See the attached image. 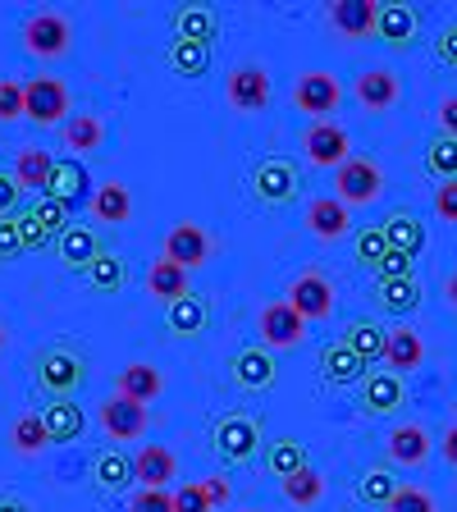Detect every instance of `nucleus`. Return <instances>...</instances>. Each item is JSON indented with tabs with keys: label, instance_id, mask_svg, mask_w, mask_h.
<instances>
[{
	"label": "nucleus",
	"instance_id": "nucleus-1",
	"mask_svg": "<svg viewBox=\"0 0 457 512\" xmlns=\"http://www.w3.org/2000/svg\"><path fill=\"white\" fill-rule=\"evenodd\" d=\"M32 371H37V384L55 398H69L78 384L87 380L83 352H74L69 343H51V348H42L37 357H32Z\"/></svg>",
	"mask_w": 457,
	"mask_h": 512
},
{
	"label": "nucleus",
	"instance_id": "nucleus-2",
	"mask_svg": "<svg viewBox=\"0 0 457 512\" xmlns=\"http://www.w3.org/2000/svg\"><path fill=\"white\" fill-rule=\"evenodd\" d=\"M211 448L224 462H252L256 448H261V416H247V412L220 416L211 430Z\"/></svg>",
	"mask_w": 457,
	"mask_h": 512
},
{
	"label": "nucleus",
	"instance_id": "nucleus-3",
	"mask_svg": "<svg viewBox=\"0 0 457 512\" xmlns=\"http://www.w3.org/2000/svg\"><path fill=\"white\" fill-rule=\"evenodd\" d=\"M334 197L343 206H371L384 197V170L366 156H352L348 165L334 170Z\"/></svg>",
	"mask_w": 457,
	"mask_h": 512
},
{
	"label": "nucleus",
	"instance_id": "nucleus-4",
	"mask_svg": "<svg viewBox=\"0 0 457 512\" xmlns=\"http://www.w3.org/2000/svg\"><path fill=\"white\" fill-rule=\"evenodd\" d=\"M302 188V174L293 160L284 156H266V160H256V170H252V192H256V202H266V206H284L293 202Z\"/></svg>",
	"mask_w": 457,
	"mask_h": 512
},
{
	"label": "nucleus",
	"instance_id": "nucleus-5",
	"mask_svg": "<svg viewBox=\"0 0 457 512\" xmlns=\"http://www.w3.org/2000/svg\"><path fill=\"white\" fill-rule=\"evenodd\" d=\"M23 115L32 124H64L69 115V87L51 74H37L23 83Z\"/></svg>",
	"mask_w": 457,
	"mask_h": 512
},
{
	"label": "nucleus",
	"instance_id": "nucleus-6",
	"mask_svg": "<svg viewBox=\"0 0 457 512\" xmlns=\"http://www.w3.org/2000/svg\"><path fill=\"white\" fill-rule=\"evenodd\" d=\"M69 42H74L69 19L55 10L32 14V19L23 23V46H28V55H37V60H60V55H69Z\"/></svg>",
	"mask_w": 457,
	"mask_h": 512
},
{
	"label": "nucleus",
	"instance_id": "nucleus-7",
	"mask_svg": "<svg viewBox=\"0 0 457 512\" xmlns=\"http://www.w3.org/2000/svg\"><path fill=\"white\" fill-rule=\"evenodd\" d=\"M224 96L229 106L243 110V115H261L270 106V74L261 64H234L229 78H224Z\"/></svg>",
	"mask_w": 457,
	"mask_h": 512
},
{
	"label": "nucleus",
	"instance_id": "nucleus-8",
	"mask_svg": "<svg viewBox=\"0 0 457 512\" xmlns=\"http://www.w3.org/2000/svg\"><path fill=\"white\" fill-rule=\"evenodd\" d=\"M302 151H307V160L316 165V170H339V165H348V133H343L334 119H316V124L307 128V138H302Z\"/></svg>",
	"mask_w": 457,
	"mask_h": 512
},
{
	"label": "nucleus",
	"instance_id": "nucleus-9",
	"mask_svg": "<svg viewBox=\"0 0 457 512\" xmlns=\"http://www.w3.org/2000/svg\"><path fill=\"white\" fill-rule=\"evenodd\" d=\"M92 174H87V165L78 156L69 160H55L51 170V183H46L42 197H55L60 206H69V211H78V206H92Z\"/></svg>",
	"mask_w": 457,
	"mask_h": 512
},
{
	"label": "nucleus",
	"instance_id": "nucleus-10",
	"mask_svg": "<svg viewBox=\"0 0 457 512\" xmlns=\"http://www.w3.org/2000/svg\"><path fill=\"white\" fill-rule=\"evenodd\" d=\"M256 334H261V348H298L307 339V320L293 311V302H270L256 320Z\"/></svg>",
	"mask_w": 457,
	"mask_h": 512
},
{
	"label": "nucleus",
	"instance_id": "nucleus-11",
	"mask_svg": "<svg viewBox=\"0 0 457 512\" xmlns=\"http://www.w3.org/2000/svg\"><path fill=\"white\" fill-rule=\"evenodd\" d=\"M339 101H343V87H339V78L325 74V69L302 74L298 87H293V106H298L302 115L325 119V115H334V110H339Z\"/></svg>",
	"mask_w": 457,
	"mask_h": 512
},
{
	"label": "nucleus",
	"instance_id": "nucleus-12",
	"mask_svg": "<svg viewBox=\"0 0 457 512\" xmlns=\"http://www.w3.org/2000/svg\"><path fill=\"white\" fill-rule=\"evenodd\" d=\"M288 302H293V311H298L302 320H325L334 311V284L320 270H302L298 279H293V288H288Z\"/></svg>",
	"mask_w": 457,
	"mask_h": 512
},
{
	"label": "nucleus",
	"instance_id": "nucleus-13",
	"mask_svg": "<svg viewBox=\"0 0 457 512\" xmlns=\"http://www.w3.org/2000/svg\"><path fill=\"white\" fill-rule=\"evenodd\" d=\"M211 234H206L202 224H192V220H179L170 229V234H165V256H170V261H179L183 270H197V266H206V261H211Z\"/></svg>",
	"mask_w": 457,
	"mask_h": 512
},
{
	"label": "nucleus",
	"instance_id": "nucleus-14",
	"mask_svg": "<svg viewBox=\"0 0 457 512\" xmlns=\"http://www.w3.org/2000/svg\"><path fill=\"white\" fill-rule=\"evenodd\" d=\"M96 421H101V430H106L110 439H142V430H147V407L124 394H110L106 403H101V412H96Z\"/></svg>",
	"mask_w": 457,
	"mask_h": 512
},
{
	"label": "nucleus",
	"instance_id": "nucleus-15",
	"mask_svg": "<svg viewBox=\"0 0 457 512\" xmlns=\"http://www.w3.org/2000/svg\"><path fill=\"white\" fill-rule=\"evenodd\" d=\"M375 23H380V0H334L330 5V28L339 37L362 42V37L375 32Z\"/></svg>",
	"mask_w": 457,
	"mask_h": 512
},
{
	"label": "nucleus",
	"instance_id": "nucleus-16",
	"mask_svg": "<svg viewBox=\"0 0 457 512\" xmlns=\"http://www.w3.org/2000/svg\"><path fill=\"white\" fill-rule=\"evenodd\" d=\"M229 371H234L238 389L256 394V389H270V384H275L279 366H275V357H270V348H256V343H252V348H238V352H234Z\"/></svg>",
	"mask_w": 457,
	"mask_h": 512
},
{
	"label": "nucleus",
	"instance_id": "nucleus-17",
	"mask_svg": "<svg viewBox=\"0 0 457 512\" xmlns=\"http://www.w3.org/2000/svg\"><path fill=\"white\" fill-rule=\"evenodd\" d=\"M307 229L320 243H339L352 229V206H343L339 197H316V202H307Z\"/></svg>",
	"mask_w": 457,
	"mask_h": 512
},
{
	"label": "nucleus",
	"instance_id": "nucleus-18",
	"mask_svg": "<svg viewBox=\"0 0 457 512\" xmlns=\"http://www.w3.org/2000/svg\"><path fill=\"white\" fill-rule=\"evenodd\" d=\"M170 28H174V42H197V46H211L220 37V14L211 5H179L170 14Z\"/></svg>",
	"mask_w": 457,
	"mask_h": 512
},
{
	"label": "nucleus",
	"instance_id": "nucleus-19",
	"mask_svg": "<svg viewBox=\"0 0 457 512\" xmlns=\"http://www.w3.org/2000/svg\"><path fill=\"white\" fill-rule=\"evenodd\" d=\"M174 471H179V462H174L170 448L142 444L138 453H133V480H138L142 490H170Z\"/></svg>",
	"mask_w": 457,
	"mask_h": 512
},
{
	"label": "nucleus",
	"instance_id": "nucleus-20",
	"mask_svg": "<svg viewBox=\"0 0 457 512\" xmlns=\"http://www.w3.org/2000/svg\"><path fill=\"white\" fill-rule=\"evenodd\" d=\"M403 375L394 371H371L362 380V412L366 416H389L403 407Z\"/></svg>",
	"mask_w": 457,
	"mask_h": 512
},
{
	"label": "nucleus",
	"instance_id": "nucleus-21",
	"mask_svg": "<svg viewBox=\"0 0 457 512\" xmlns=\"http://www.w3.org/2000/svg\"><path fill=\"white\" fill-rule=\"evenodd\" d=\"M375 32H380V37L394 46V51H407V46L416 42V32H421V19H416L412 5H403V0H389V5H380V23H375Z\"/></svg>",
	"mask_w": 457,
	"mask_h": 512
},
{
	"label": "nucleus",
	"instance_id": "nucleus-22",
	"mask_svg": "<svg viewBox=\"0 0 457 512\" xmlns=\"http://www.w3.org/2000/svg\"><path fill=\"white\" fill-rule=\"evenodd\" d=\"M384 362H389V371H416V366L426 362V339H421V330H412V325H394L389 330V343H384Z\"/></svg>",
	"mask_w": 457,
	"mask_h": 512
},
{
	"label": "nucleus",
	"instance_id": "nucleus-23",
	"mask_svg": "<svg viewBox=\"0 0 457 512\" xmlns=\"http://www.w3.org/2000/svg\"><path fill=\"white\" fill-rule=\"evenodd\" d=\"M320 380L325 384H357V380H366V362L343 339L325 343V348H320Z\"/></svg>",
	"mask_w": 457,
	"mask_h": 512
},
{
	"label": "nucleus",
	"instance_id": "nucleus-24",
	"mask_svg": "<svg viewBox=\"0 0 457 512\" xmlns=\"http://www.w3.org/2000/svg\"><path fill=\"white\" fill-rule=\"evenodd\" d=\"M128 480H133V458L119 453V448H101L92 458V485L96 494H124Z\"/></svg>",
	"mask_w": 457,
	"mask_h": 512
},
{
	"label": "nucleus",
	"instance_id": "nucleus-25",
	"mask_svg": "<svg viewBox=\"0 0 457 512\" xmlns=\"http://www.w3.org/2000/svg\"><path fill=\"white\" fill-rule=\"evenodd\" d=\"M398 92H403V83H398L394 69H366V74L352 83V96H357L366 110H389L398 101Z\"/></svg>",
	"mask_w": 457,
	"mask_h": 512
},
{
	"label": "nucleus",
	"instance_id": "nucleus-26",
	"mask_svg": "<svg viewBox=\"0 0 457 512\" xmlns=\"http://www.w3.org/2000/svg\"><path fill=\"white\" fill-rule=\"evenodd\" d=\"M42 421H46V430H51V444H74L87 430V416L74 398H51V403L42 407Z\"/></svg>",
	"mask_w": 457,
	"mask_h": 512
},
{
	"label": "nucleus",
	"instance_id": "nucleus-27",
	"mask_svg": "<svg viewBox=\"0 0 457 512\" xmlns=\"http://www.w3.org/2000/svg\"><path fill=\"white\" fill-rule=\"evenodd\" d=\"M119 394L142 403V407H151L160 394H165V375H160L151 362H128L124 371H119Z\"/></svg>",
	"mask_w": 457,
	"mask_h": 512
},
{
	"label": "nucleus",
	"instance_id": "nucleus-28",
	"mask_svg": "<svg viewBox=\"0 0 457 512\" xmlns=\"http://www.w3.org/2000/svg\"><path fill=\"white\" fill-rule=\"evenodd\" d=\"M389 458H394L398 467H421V462L430 458V430L416 426V421L394 426L389 430Z\"/></svg>",
	"mask_w": 457,
	"mask_h": 512
},
{
	"label": "nucleus",
	"instance_id": "nucleus-29",
	"mask_svg": "<svg viewBox=\"0 0 457 512\" xmlns=\"http://www.w3.org/2000/svg\"><path fill=\"white\" fill-rule=\"evenodd\" d=\"M51 170H55V156L42 147H23L19 156H14V183H19V192H46V183H51Z\"/></svg>",
	"mask_w": 457,
	"mask_h": 512
},
{
	"label": "nucleus",
	"instance_id": "nucleus-30",
	"mask_svg": "<svg viewBox=\"0 0 457 512\" xmlns=\"http://www.w3.org/2000/svg\"><path fill=\"white\" fill-rule=\"evenodd\" d=\"M55 247H60L64 266L69 270H92L96 256H101V243H96V234L87 229V224H69L60 238H55Z\"/></svg>",
	"mask_w": 457,
	"mask_h": 512
},
{
	"label": "nucleus",
	"instance_id": "nucleus-31",
	"mask_svg": "<svg viewBox=\"0 0 457 512\" xmlns=\"http://www.w3.org/2000/svg\"><path fill=\"white\" fill-rule=\"evenodd\" d=\"M147 293L151 298H160L165 307H174L179 298H188L192 288H188V270L179 266V261H170V256H160L156 266H151L147 275Z\"/></svg>",
	"mask_w": 457,
	"mask_h": 512
},
{
	"label": "nucleus",
	"instance_id": "nucleus-32",
	"mask_svg": "<svg viewBox=\"0 0 457 512\" xmlns=\"http://www.w3.org/2000/svg\"><path fill=\"white\" fill-rule=\"evenodd\" d=\"M92 215L101 224H124L128 215H133V192H128L119 179H106L92 192Z\"/></svg>",
	"mask_w": 457,
	"mask_h": 512
},
{
	"label": "nucleus",
	"instance_id": "nucleus-33",
	"mask_svg": "<svg viewBox=\"0 0 457 512\" xmlns=\"http://www.w3.org/2000/svg\"><path fill=\"white\" fill-rule=\"evenodd\" d=\"M380 229H384V238H389V247H394V252L416 256L421 247H426V229H421V220H416L412 211H389Z\"/></svg>",
	"mask_w": 457,
	"mask_h": 512
},
{
	"label": "nucleus",
	"instance_id": "nucleus-34",
	"mask_svg": "<svg viewBox=\"0 0 457 512\" xmlns=\"http://www.w3.org/2000/svg\"><path fill=\"white\" fill-rule=\"evenodd\" d=\"M421 284L416 279H380L375 284V302H380V311H394V316H412L416 307H421Z\"/></svg>",
	"mask_w": 457,
	"mask_h": 512
},
{
	"label": "nucleus",
	"instance_id": "nucleus-35",
	"mask_svg": "<svg viewBox=\"0 0 457 512\" xmlns=\"http://www.w3.org/2000/svg\"><path fill=\"white\" fill-rule=\"evenodd\" d=\"M46 444H51V430H46L42 412H23L10 426V448L19 453V458H37Z\"/></svg>",
	"mask_w": 457,
	"mask_h": 512
},
{
	"label": "nucleus",
	"instance_id": "nucleus-36",
	"mask_svg": "<svg viewBox=\"0 0 457 512\" xmlns=\"http://www.w3.org/2000/svg\"><path fill=\"white\" fill-rule=\"evenodd\" d=\"M343 343H348V348L357 352L366 366H371V362H384V343H389V330H380L375 320H352L348 334H343Z\"/></svg>",
	"mask_w": 457,
	"mask_h": 512
},
{
	"label": "nucleus",
	"instance_id": "nucleus-37",
	"mask_svg": "<svg viewBox=\"0 0 457 512\" xmlns=\"http://www.w3.org/2000/svg\"><path fill=\"white\" fill-rule=\"evenodd\" d=\"M60 138H64V147L74 151V156H87V151H96L101 142H106V128H101V119L96 115H74V119H64Z\"/></svg>",
	"mask_w": 457,
	"mask_h": 512
},
{
	"label": "nucleus",
	"instance_id": "nucleus-38",
	"mask_svg": "<svg viewBox=\"0 0 457 512\" xmlns=\"http://www.w3.org/2000/svg\"><path fill=\"white\" fill-rule=\"evenodd\" d=\"M266 467L275 471L279 480H288L293 471L311 467V462H307V448H302L298 439H293V435H279V439H270V444H266Z\"/></svg>",
	"mask_w": 457,
	"mask_h": 512
},
{
	"label": "nucleus",
	"instance_id": "nucleus-39",
	"mask_svg": "<svg viewBox=\"0 0 457 512\" xmlns=\"http://www.w3.org/2000/svg\"><path fill=\"white\" fill-rule=\"evenodd\" d=\"M170 330L179 334V339H197V334L206 330V298L188 293V298L174 302L170 307Z\"/></svg>",
	"mask_w": 457,
	"mask_h": 512
},
{
	"label": "nucleus",
	"instance_id": "nucleus-40",
	"mask_svg": "<svg viewBox=\"0 0 457 512\" xmlns=\"http://www.w3.org/2000/svg\"><path fill=\"white\" fill-rule=\"evenodd\" d=\"M279 490H284V499L293 503V508H311V503L325 494V480H320L316 467H302V471H293L288 480H279Z\"/></svg>",
	"mask_w": 457,
	"mask_h": 512
},
{
	"label": "nucleus",
	"instance_id": "nucleus-41",
	"mask_svg": "<svg viewBox=\"0 0 457 512\" xmlns=\"http://www.w3.org/2000/svg\"><path fill=\"white\" fill-rule=\"evenodd\" d=\"M398 490H403V485L394 480V471H389V467H371V471H362V480H357V499H362V503H380V508H389Z\"/></svg>",
	"mask_w": 457,
	"mask_h": 512
},
{
	"label": "nucleus",
	"instance_id": "nucleus-42",
	"mask_svg": "<svg viewBox=\"0 0 457 512\" xmlns=\"http://www.w3.org/2000/svg\"><path fill=\"white\" fill-rule=\"evenodd\" d=\"M170 69L179 78H202L211 69V46H197V42H174L170 46Z\"/></svg>",
	"mask_w": 457,
	"mask_h": 512
},
{
	"label": "nucleus",
	"instance_id": "nucleus-43",
	"mask_svg": "<svg viewBox=\"0 0 457 512\" xmlns=\"http://www.w3.org/2000/svg\"><path fill=\"white\" fill-rule=\"evenodd\" d=\"M426 170L435 174L439 183L457 179V138H448V133L430 138V147H426Z\"/></svg>",
	"mask_w": 457,
	"mask_h": 512
},
{
	"label": "nucleus",
	"instance_id": "nucleus-44",
	"mask_svg": "<svg viewBox=\"0 0 457 512\" xmlns=\"http://www.w3.org/2000/svg\"><path fill=\"white\" fill-rule=\"evenodd\" d=\"M28 215H32V224H37L46 238H60L64 229L74 224V220H69V206H60L55 197H37V202L28 206Z\"/></svg>",
	"mask_w": 457,
	"mask_h": 512
},
{
	"label": "nucleus",
	"instance_id": "nucleus-45",
	"mask_svg": "<svg viewBox=\"0 0 457 512\" xmlns=\"http://www.w3.org/2000/svg\"><path fill=\"white\" fill-rule=\"evenodd\" d=\"M87 279H92V288H101V293H119V288H124V279H128L124 256L101 252V256H96V266L87 270Z\"/></svg>",
	"mask_w": 457,
	"mask_h": 512
},
{
	"label": "nucleus",
	"instance_id": "nucleus-46",
	"mask_svg": "<svg viewBox=\"0 0 457 512\" xmlns=\"http://www.w3.org/2000/svg\"><path fill=\"white\" fill-rule=\"evenodd\" d=\"M389 256V238H384V229H362L357 234V261L371 270H380V261Z\"/></svg>",
	"mask_w": 457,
	"mask_h": 512
},
{
	"label": "nucleus",
	"instance_id": "nucleus-47",
	"mask_svg": "<svg viewBox=\"0 0 457 512\" xmlns=\"http://www.w3.org/2000/svg\"><path fill=\"white\" fill-rule=\"evenodd\" d=\"M19 252H28V247H23V224H19V215H0V266H10Z\"/></svg>",
	"mask_w": 457,
	"mask_h": 512
},
{
	"label": "nucleus",
	"instance_id": "nucleus-48",
	"mask_svg": "<svg viewBox=\"0 0 457 512\" xmlns=\"http://www.w3.org/2000/svg\"><path fill=\"white\" fill-rule=\"evenodd\" d=\"M14 119H28L23 115V83L0 78V124H14Z\"/></svg>",
	"mask_w": 457,
	"mask_h": 512
},
{
	"label": "nucleus",
	"instance_id": "nucleus-49",
	"mask_svg": "<svg viewBox=\"0 0 457 512\" xmlns=\"http://www.w3.org/2000/svg\"><path fill=\"white\" fill-rule=\"evenodd\" d=\"M384 512H435V499H430L426 490H416V485H403Z\"/></svg>",
	"mask_w": 457,
	"mask_h": 512
},
{
	"label": "nucleus",
	"instance_id": "nucleus-50",
	"mask_svg": "<svg viewBox=\"0 0 457 512\" xmlns=\"http://www.w3.org/2000/svg\"><path fill=\"white\" fill-rule=\"evenodd\" d=\"M128 512H174V494L170 490H138L128 499Z\"/></svg>",
	"mask_w": 457,
	"mask_h": 512
},
{
	"label": "nucleus",
	"instance_id": "nucleus-51",
	"mask_svg": "<svg viewBox=\"0 0 457 512\" xmlns=\"http://www.w3.org/2000/svg\"><path fill=\"white\" fill-rule=\"evenodd\" d=\"M174 512H211V499L202 485H183V490H174Z\"/></svg>",
	"mask_w": 457,
	"mask_h": 512
},
{
	"label": "nucleus",
	"instance_id": "nucleus-52",
	"mask_svg": "<svg viewBox=\"0 0 457 512\" xmlns=\"http://www.w3.org/2000/svg\"><path fill=\"white\" fill-rule=\"evenodd\" d=\"M435 215L444 224H457V179H448L435 188Z\"/></svg>",
	"mask_w": 457,
	"mask_h": 512
},
{
	"label": "nucleus",
	"instance_id": "nucleus-53",
	"mask_svg": "<svg viewBox=\"0 0 457 512\" xmlns=\"http://www.w3.org/2000/svg\"><path fill=\"white\" fill-rule=\"evenodd\" d=\"M412 261H416V256L394 252V247H389V256L380 261V270H375V275H380V279H412Z\"/></svg>",
	"mask_w": 457,
	"mask_h": 512
},
{
	"label": "nucleus",
	"instance_id": "nucleus-54",
	"mask_svg": "<svg viewBox=\"0 0 457 512\" xmlns=\"http://www.w3.org/2000/svg\"><path fill=\"white\" fill-rule=\"evenodd\" d=\"M435 55H439L444 64H453V69H457V23L439 28V37H435Z\"/></svg>",
	"mask_w": 457,
	"mask_h": 512
},
{
	"label": "nucleus",
	"instance_id": "nucleus-55",
	"mask_svg": "<svg viewBox=\"0 0 457 512\" xmlns=\"http://www.w3.org/2000/svg\"><path fill=\"white\" fill-rule=\"evenodd\" d=\"M202 490H206V499H211V508H224V503L234 499V485H229L224 476H206Z\"/></svg>",
	"mask_w": 457,
	"mask_h": 512
},
{
	"label": "nucleus",
	"instance_id": "nucleus-56",
	"mask_svg": "<svg viewBox=\"0 0 457 512\" xmlns=\"http://www.w3.org/2000/svg\"><path fill=\"white\" fill-rule=\"evenodd\" d=\"M14 202H19V183L14 174L0 170V215H14Z\"/></svg>",
	"mask_w": 457,
	"mask_h": 512
},
{
	"label": "nucleus",
	"instance_id": "nucleus-57",
	"mask_svg": "<svg viewBox=\"0 0 457 512\" xmlns=\"http://www.w3.org/2000/svg\"><path fill=\"white\" fill-rule=\"evenodd\" d=\"M439 128H444L448 138H457V92L439 101Z\"/></svg>",
	"mask_w": 457,
	"mask_h": 512
},
{
	"label": "nucleus",
	"instance_id": "nucleus-58",
	"mask_svg": "<svg viewBox=\"0 0 457 512\" xmlns=\"http://www.w3.org/2000/svg\"><path fill=\"white\" fill-rule=\"evenodd\" d=\"M19 224H23V247H28V252H32V247H46V243H51V238H46L42 229L32 224V215H28V211L19 215Z\"/></svg>",
	"mask_w": 457,
	"mask_h": 512
},
{
	"label": "nucleus",
	"instance_id": "nucleus-59",
	"mask_svg": "<svg viewBox=\"0 0 457 512\" xmlns=\"http://www.w3.org/2000/svg\"><path fill=\"white\" fill-rule=\"evenodd\" d=\"M439 453H444V462H448V467H457V421L444 430V444H439Z\"/></svg>",
	"mask_w": 457,
	"mask_h": 512
},
{
	"label": "nucleus",
	"instance_id": "nucleus-60",
	"mask_svg": "<svg viewBox=\"0 0 457 512\" xmlns=\"http://www.w3.org/2000/svg\"><path fill=\"white\" fill-rule=\"evenodd\" d=\"M0 512H32L23 499H14V494H0Z\"/></svg>",
	"mask_w": 457,
	"mask_h": 512
},
{
	"label": "nucleus",
	"instance_id": "nucleus-61",
	"mask_svg": "<svg viewBox=\"0 0 457 512\" xmlns=\"http://www.w3.org/2000/svg\"><path fill=\"white\" fill-rule=\"evenodd\" d=\"M444 298H448V302H453V307H457V270H453V275L444 279Z\"/></svg>",
	"mask_w": 457,
	"mask_h": 512
},
{
	"label": "nucleus",
	"instance_id": "nucleus-62",
	"mask_svg": "<svg viewBox=\"0 0 457 512\" xmlns=\"http://www.w3.org/2000/svg\"><path fill=\"white\" fill-rule=\"evenodd\" d=\"M5 343H10V334H5V325H0V352H5Z\"/></svg>",
	"mask_w": 457,
	"mask_h": 512
}]
</instances>
